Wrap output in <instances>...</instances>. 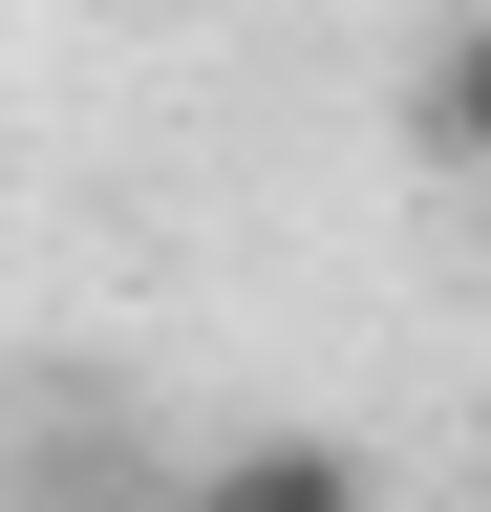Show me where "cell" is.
<instances>
[{
	"label": "cell",
	"mask_w": 491,
	"mask_h": 512,
	"mask_svg": "<svg viewBox=\"0 0 491 512\" xmlns=\"http://www.w3.org/2000/svg\"><path fill=\"white\" fill-rule=\"evenodd\" d=\"M171 512H385V470H363L342 427H235V448H214Z\"/></svg>",
	"instance_id": "obj_1"
},
{
	"label": "cell",
	"mask_w": 491,
	"mask_h": 512,
	"mask_svg": "<svg viewBox=\"0 0 491 512\" xmlns=\"http://www.w3.org/2000/svg\"><path fill=\"white\" fill-rule=\"evenodd\" d=\"M406 128H427L449 171H491V0H470V22H449V43L406 64Z\"/></svg>",
	"instance_id": "obj_2"
}]
</instances>
